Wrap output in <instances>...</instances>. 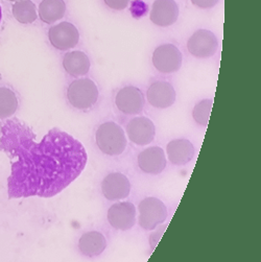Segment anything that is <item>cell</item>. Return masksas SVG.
<instances>
[{
    "mask_svg": "<svg viewBox=\"0 0 261 262\" xmlns=\"http://www.w3.org/2000/svg\"><path fill=\"white\" fill-rule=\"evenodd\" d=\"M3 18V12H2V7H0V21H2Z\"/></svg>",
    "mask_w": 261,
    "mask_h": 262,
    "instance_id": "24",
    "label": "cell"
},
{
    "mask_svg": "<svg viewBox=\"0 0 261 262\" xmlns=\"http://www.w3.org/2000/svg\"><path fill=\"white\" fill-rule=\"evenodd\" d=\"M189 54L197 59H209L219 49V39L214 33L208 30H198L188 39L186 44Z\"/></svg>",
    "mask_w": 261,
    "mask_h": 262,
    "instance_id": "8",
    "label": "cell"
},
{
    "mask_svg": "<svg viewBox=\"0 0 261 262\" xmlns=\"http://www.w3.org/2000/svg\"><path fill=\"white\" fill-rule=\"evenodd\" d=\"M67 6L64 0H42L38 9V17L46 24L55 23L64 18Z\"/></svg>",
    "mask_w": 261,
    "mask_h": 262,
    "instance_id": "18",
    "label": "cell"
},
{
    "mask_svg": "<svg viewBox=\"0 0 261 262\" xmlns=\"http://www.w3.org/2000/svg\"><path fill=\"white\" fill-rule=\"evenodd\" d=\"M166 159L175 166H184L194 158L195 148L193 143L185 138L170 140L166 145Z\"/></svg>",
    "mask_w": 261,
    "mask_h": 262,
    "instance_id": "15",
    "label": "cell"
},
{
    "mask_svg": "<svg viewBox=\"0 0 261 262\" xmlns=\"http://www.w3.org/2000/svg\"><path fill=\"white\" fill-rule=\"evenodd\" d=\"M103 3L111 10L123 11L128 7L130 0H103Z\"/></svg>",
    "mask_w": 261,
    "mask_h": 262,
    "instance_id": "22",
    "label": "cell"
},
{
    "mask_svg": "<svg viewBox=\"0 0 261 262\" xmlns=\"http://www.w3.org/2000/svg\"><path fill=\"white\" fill-rule=\"evenodd\" d=\"M137 211L138 224L144 231H154L160 225L165 223L168 217V210L166 205L158 198L148 196L143 199L139 205Z\"/></svg>",
    "mask_w": 261,
    "mask_h": 262,
    "instance_id": "4",
    "label": "cell"
},
{
    "mask_svg": "<svg viewBox=\"0 0 261 262\" xmlns=\"http://www.w3.org/2000/svg\"><path fill=\"white\" fill-rule=\"evenodd\" d=\"M109 225L118 231L125 232L133 229L137 221V208L130 202L114 203L107 212Z\"/></svg>",
    "mask_w": 261,
    "mask_h": 262,
    "instance_id": "10",
    "label": "cell"
},
{
    "mask_svg": "<svg viewBox=\"0 0 261 262\" xmlns=\"http://www.w3.org/2000/svg\"><path fill=\"white\" fill-rule=\"evenodd\" d=\"M213 101L212 99H203L195 103L192 110V118L195 123L200 126L207 127L210 119L211 111H212Z\"/></svg>",
    "mask_w": 261,
    "mask_h": 262,
    "instance_id": "21",
    "label": "cell"
},
{
    "mask_svg": "<svg viewBox=\"0 0 261 262\" xmlns=\"http://www.w3.org/2000/svg\"><path fill=\"white\" fill-rule=\"evenodd\" d=\"M126 138L136 146H146L156 138V125L146 116L137 115L125 124Z\"/></svg>",
    "mask_w": 261,
    "mask_h": 262,
    "instance_id": "6",
    "label": "cell"
},
{
    "mask_svg": "<svg viewBox=\"0 0 261 262\" xmlns=\"http://www.w3.org/2000/svg\"><path fill=\"white\" fill-rule=\"evenodd\" d=\"M62 65L70 76L78 78L88 74L91 68V61L84 51L73 50L64 55Z\"/></svg>",
    "mask_w": 261,
    "mask_h": 262,
    "instance_id": "17",
    "label": "cell"
},
{
    "mask_svg": "<svg viewBox=\"0 0 261 262\" xmlns=\"http://www.w3.org/2000/svg\"><path fill=\"white\" fill-rule=\"evenodd\" d=\"M151 62L157 71L164 74H171L181 69L183 54L172 43L161 44L154 50Z\"/></svg>",
    "mask_w": 261,
    "mask_h": 262,
    "instance_id": "5",
    "label": "cell"
},
{
    "mask_svg": "<svg viewBox=\"0 0 261 262\" xmlns=\"http://www.w3.org/2000/svg\"><path fill=\"white\" fill-rule=\"evenodd\" d=\"M180 10L175 0H155L150 13V21L159 28H168L179 18Z\"/></svg>",
    "mask_w": 261,
    "mask_h": 262,
    "instance_id": "14",
    "label": "cell"
},
{
    "mask_svg": "<svg viewBox=\"0 0 261 262\" xmlns=\"http://www.w3.org/2000/svg\"><path fill=\"white\" fill-rule=\"evenodd\" d=\"M190 3L199 9L210 10L220 3V0H190Z\"/></svg>",
    "mask_w": 261,
    "mask_h": 262,
    "instance_id": "23",
    "label": "cell"
},
{
    "mask_svg": "<svg viewBox=\"0 0 261 262\" xmlns=\"http://www.w3.org/2000/svg\"><path fill=\"white\" fill-rule=\"evenodd\" d=\"M108 247L104 235L96 230L85 232L77 241V250L87 258H96L100 256Z\"/></svg>",
    "mask_w": 261,
    "mask_h": 262,
    "instance_id": "16",
    "label": "cell"
},
{
    "mask_svg": "<svg viewBox=\"0 0 261 262\" xmlns=\"http://www.w3.org/2000/svg\"><path fill=\"white\" fill-rule=\"evenodd\" d=\"M138 168L145 174L158 176L167 166L165 151L160 146H148L137 156Z\"/></svg>",
    "mask_w": 261,
    "mask_h": 262,
    "instance_id": "12",
    "label": "cell"
},
{
    "mask_svg": "<svg viewBox=\"0 0 261 262\" xmlns=\"http://www.w3.org/2000/svg\"><path fill=\"white\" fill-rule=\"evenodd\" d=\"M18 98L16 93L7 87H0V119L12 117L18 110Z\"/></svg>",
    "mask_w": 261,
    "mask_h": 262,
    "instance_id": "20",
    "label": "cell"
},
{
    "mask_svg": "<svg viewBox=\"0 0 261 262\" xmlns=\"http://www.w3.org/2000/svg\"><path fill=\"white\" fill-rule=\"evenodd\" d=\"M2 127H3V123L0 122V136H2Z\"/></svg>",
    "mask_w": 261,
    "mask_h": 262,
    "instance_id": "25",
    "label": "cell"
},
{
    "mask_svg": "<svg viewBox=\"0 0 261 262\" xmlns=\"http://www.w3.org/2000/svg\"><path fill=\"white\" fill-rule=\"evenodd\" d=\"M48 40L54 48L67 51L73 49L80 42V32L74 24L64 21L51 26L48 31Z\"/></svg>",
    "mask_w": 261,
    "mask_h": 262,
    "instance_id": "11",
    "label": "cell"
},
{
    "mask_svg": "<svg viewBox=\"0 0 261 262\" xmlns=\"http://www.w3.org/2000/svg\"><path fill=\"white\" fill-rule=\"evenodd\" d=\"M177 99L175 87L166 81H156L146 90V100L158 110H165L173 106Z\"/></svg>",
    "mask_w": 261,
    "mask_h": 262,
    "instance_id": "13",
    "label": "cell"
},
{
    "mask_svg": "<svg viewBox=\"0 0 261 262\" xmlns=\"http://www.w3.org/2000/svg\"><path fill=\"white\" fill-rule=\"evenodd\" d=\"M94 141L99 151L109 157L121 156L127 147L123 127L113 120L103 121L96 127Z\"/></svg>",
    "mask_w": 261,
    "mask_h": 262,
    "instance_id": "2",
    "label": "cell"
},
{
    "mask_svg": "<svg viewBox=\"0 0 261 262\" xmlns=\"http://www.w3.org/2000/svg\"><path fill=\"white\" fill-rule=\"evenodd\" d=\"M114 102L120 113L128 116H137L144 110L145 98L138 87L125 86L116 93Z\"/></svg>",
    "mask_w": 261,
    "mask_h": 262,
    "instance_id": "9",
    "label": "cell"
},
{
    "mask_svg": "<svg viewBox=\"0 0 261 262\" xmlns=\"http://www.w3.org/2000/svg\"><path fill=\"white\" fill-rule=\"evenodd\" d=\"M66 97L72 108L80 111H89L96 106L99 90L91 78L78 77L69 84Z\"/></svg>",
    "mask_w": 261,
    "mask_h": 262,
    "instance_id": "3",
    "label": "cell"
},
{
    "mask_svg": "<svg viewBox=\"0 0 261 262\" xmlns=\"http://www.w3.org/2000/svg\"><path fill=\"white\" fill-rule=\"evenodd\" d=\"M100 191L107 201H123L132 191V183L124 173L113 171L103 177L100 183Z\"/></svg>",
    "mask_w": 261,
    "mask_h": 262,
    "instance_id": "7",
    "label": "cell"
},
{
    "mask_svg": "<svg viewBox=\"0 0 261 262\" xmlns=\"http://www.w3.org/2000/svg\"><path fill=\"white\" fill-rule=\"evenodd\" d=\"M10 2H13V3H16V2H20V0H10Z\"/></svg>",
    "mask_w": 261,
    "mask_h": 262,
    "instance_id": "26",
    "label": "cell"
},
{
    "mask_svg": "<svg viewBox=\"0 0 261 262\" xmlns=\"http://www.w3.org/2000/svg\"><path fill=\"white\" fill-rule=\"evenodd\" d=\"M12 13L14 18L22 24H32L38 19L37 8L32 0H20L14 3Z\"/></svg>",
    "mask_w": 261,
    "mask_h": 262,
    "instance_id": "19",
    "label": "cell"
},
{
    "mask_svg": "<svg viewBox=\"0 0 261 262\" xmlns=\"http://www.w3.org/2000/svg\"><path fill=\"white\" fill-rule=\"evenodd\" d=\"M35 139L32 129L18 120L9 119L2 127L0 150L12 159L10 199L55 196L86 167L84 145L68 133L52 128L40 142Z\"/></svg>",
    "mask_w": 261,
    "mask_h": 262,
    "instance_id": "1",
    "label": "cell"
}]
</instances>
